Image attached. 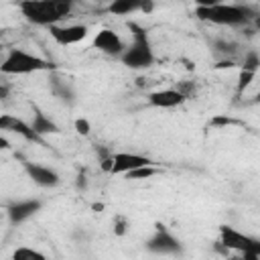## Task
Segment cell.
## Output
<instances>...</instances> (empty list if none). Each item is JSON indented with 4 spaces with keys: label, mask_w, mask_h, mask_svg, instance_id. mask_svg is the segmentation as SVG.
Wrapping results in <instances>:
<instances>
[{
    "label": "cell",
    "mask_w": 260,
    "mask_h": 260,
    "mask_svg": "<svg viewBox=\"0 0 260 260\" xmlns=\"http://www.w3.org/2000/svg\"><path fill=\"white\" fill-rule=\"evenodd\" d=\"M195 16L203 22L219 24V26H242L256 18V10L242 4H213V6H195Z\"/></svg>",
    "instance_id": "cell-1"
},
{
    "label": "cell",
    "mask_w": 260,
    "mask_h": 260,
    "mask_svg": "<svg viewBox=\"0 0 260 260\" xmlns=\"http://www.w3.org/2000/svg\"><path fill=\"white\" fill-rule=\"evenodd\" d=\"M130 30H132V43L124 47V51L120 55V61L128 69H148V67H152L156 57H154V51H152V45H150V39H148L146 30L136 22H130Z\"/></svg>",
    "instance_id": "cell-2"
},
{
    "label": "cell",
    "mask_w": 260,
    "mask_h": 260,
    "mask_svg": "<svg viewBox=\"0 0 260 260\" xmlns=\"http://www.w3.org/2000/svg\"><path fill=\"white\" fill-rule=\"evenodd\" d=\"M18 8L28 22H32L37 26H51V24H57L63 18H67L71 14L73 6L55 4V2H47V0H20Z\"/></svg>",
    "instance_id": "cell-3"
},
{
    "label": "cell",
    "mask_w": 260,
    "mask_h": 260,
    "mask_svg": "<svg viewBox=\"0 0 260 260\" xmlns=\"http://www.w3.org/2000/svg\"><path fill=\"white\" fill-rule=\"evenodd\" d=\"M47 69H53V63L24 49H10L0 63V71L4 75H28V73L47 71Z\"/></svg>",
    "instance_id": "cell-4"
},
{
    "label": "cell",
    "mask_w": 260,
    "mask_h": 260,
    "mask_svg": "<svg viewBox=\"0 0 260 260\" xmlns=\"http://www.w3.org/2000/svg\"><path fill=\"white\" fill-rule=\"evenodd\" d=\"M219 244L225 250L240 252L246 260H258L260 258V242L252 236H246L230 225H219Z\"/></svg>",
    "instance_id": "cell-5"
},
{
    "label": "cell",
    "mask_w": 260,
    "mask_h": 260,
    "mask_svg": "<svg viewBox=\"0 0 260 260\" xmlns=\"http://www.w3.org/2000/svg\"><path fill=\"white\" fill-rule=\"evenodd\" d=\"M146 250L152 254H162V256H179L183 254V242L162 223L154 225V234L146 240Z\"/></svg>",
    "instance_id": "cell-6"
},
{
    "label": "cell",
    "mask_w": 260,
    "mask_h": 260,
    "mask_svg": "<svg viewBox=\"0 0 260 260\" xmlns=\"http://www.w3.org/2000/svg\"><path fill=\"white\" fill-rule=\"evenodd\" d=\"M47 28H49L51 39H53L55 43L63 45V47L81 43V41L87 37V32H89V28H87L85 24H59V22H57V24H51V26H47Z\"/></svg>",
    "instance_id": "cell-7"
},
{
    "label": "cell",
    "mask_w": 260,
    "mask_h": 260,
    "mask_svg": "<svg viewBox=\"0 0 260 260\" xmlns=\"http://www.w3.org/2000/svg\"><path fill=\"white\" fill-rule=\"evenodd\" d=\"M146 165H154L148 156L138 154V152H116L110 154V173L112 175H124L132 169L138 167H146Z\"/></svg>",
    "instance_id": "cell-8"
},
{
    "label": "cell",
    "mask_w": 260,
    "mask_h": 260,
    "mask_svg": "<svg viewBox=\"0 0 260 260\" xmlns=\"http://www.w3.org/2000/svg\"><path fill=\"white\" fill-rule=\"evenodd\" d=\"M41 207H43V201L41 199H20V201L8 203L6 215H8V221L12 225H18V223L30 219L35 213H39Z\"/></svg>",
    "instance_id": "cell-9"
},
{
    "label": "cell",
    "mask_w": 260,
    "mask_h": 260,
    "mask_svg": "<svg viewBox=\"0 0 260 260\" xmlns=\"http://www.w3.org/2000/svg\"><path fill=\"white\" fill-rule=\"evenodd\" d=\"M93 47L106 55H112V57H120L122 51H124V41L120 39L118 32H114L112 28H102L95 32L93 37Z\"/></svg>",
    "instance_id": "cell-10"
},
{
    "label": "cell",
    "mask_w": 260,
    "mask_h": 260,
    "mask_svg": "<svg viewBox=\"0 0 260 260\" xmlns=\"http://www.w3.org/2000/svg\"><path fill=\"white\" fill-rule=\"evenodd\" d=\"M24 171L28 175V179H32V183H37L39 187H55L59 185V173L51 167L39 165V162H24Z\"/></svg>",
    "instance_id": "cell-11"
},
{
    "label": "cell",
    "mask_w": 260,
    "mask_h": 260,
    "mask_svg": "<svg viewBox=\"0 0 260 260\" xmlns=\"http://www.w3.org/2000/svg\"><path fill=\"white\" fill-rule=\"evenodd\" d=\"M0 130L4 132H12V134H20L24 140H32V142H43L41 136H37L30 128V124H26L22 118L12 116V114H2L0 116Z\"/></svg>",
    "instance_id": "cell-12"
},
{
    "label": "cell",
    "mask_w": 260,
    "mask_h": 260,
    "mask_svg": "<svg viewBox=\"0 0 260 260\" xmlns=\"http://www.w3.org/2000/svg\"><path fill=\"white\" fill-rule=\"evenodd\" d=\"M185 102V95L177 89V87H167V89H156L152 93H148V104L152 108H160V110H171L177 108Z\"/></svg>",
    "instance_id": "cell-13"
},
{
    "label": "cell",
    "mask_w": 260,
    "mask_h": 260,
    "mask_svg": "<svg viewBox=\"0 0 260 260\" xmlns=\"http://www.w3.org/2000/svg\"><path fill=\"white\" fill-rule=\"evenodd\" d=\"M154 2L152 0H112L108 4V12L116 16H126L132 12H152Z\"/></svg>",
    "instance_id": "cell-14"
},
{
    "label": "cell",
    "mask_w": 260,
    "mask_h": 260,
    "mask_svg": "<svg viewBox=\"0 0 260 260\" xmlns=\"http://www.w3.org/2000/svg\"><path fill=\"white\" fill-rule=\"evenodd\" d=\"M30 128L41 138L47 136V134H59V126L39 106H32V122H30Z\"/></svg>",
    "instance_id": "cell-15"
},
{
    "label": "cell",
    "mask_w": 260,
    "mask_h": 260,
    "mask_svg": "<svg viewBox=\"0 0 260 260\" xmlns=\"http://www.w3.org/2000/svg\"><path fill=\"white\" fill-rule=\"evenodd\" d=\"M12 258L14 260H45L47 256L35 248H28V246H18L14 252H12Z\"/></svg>",
    "instance_id": "cell-16"
},
{
    "label": "cell",
    "mask_w": 260,
    "mask_h": 260,
    "mask_svg": "<svg viewBox=\"0 0 260 260\" xmlns=\"http://www.w3.org/2000/svg\"><path fill=\"white\" fill-rule=\"evenodd\" d=\"M51 87H53V91L59 95V98H63V100H73V89H71V85L65 81V79H57L55 75H51Z\"/></svg>",
    "instance_id": "cell-17"
},
{
    "label": "cell",
    "mask_w": 260,
    "mask_h": 260,
    "mask_svg": "<svg viewBox=\"0 0 260 260\" xmlns=\"http://www.w3.org/2000/svg\"><path fill=\"white\" fill-rule=\"evenodd\" d=\"M256 73L258 71H250V69H240V75H238V85H236V93L242 95V91L256 79Z\"/></svg>",
    "instance_id": "cell-18"
},
{
    "label": "cell",
    "mask_w": 260,
    "mask_h": 260,
    "mask_svg": "<svg viewBox=\"0 0 260 260\" xmlns=\"http://www.w3.org/2000/svg\"><path fill=\"white\" fill-rule=\"evenodd\" d=\"M158 171L152 167V165H146V167H138V169H132L128 173H124L126 179H148L152 175H156Z\"/></svg>",
    "instance_id": "cell-19"
},
{
    "label": "cell",
    "mask_w": 260,
    "mask_h": 260,
    "mask_svg": "<svg viewBox=\"0 0 260 260\" xmlns=\"http://www.w3.org/2000/svg\"><path fill=\"white\" fill-rule=\"evenodd\" d=\"M260 67V57L256 51H250L246 57H244V63H242V69H250V71H258Z\"/></svg>",
    "instance_id": "cell-20"
},
{
    "label": "cell",
    "mask_w": 260,
    "mask_h": 260,
    "mask_svg": "<svg viewBox=\"0 0 260 260\" xmlns=\"http://www.w3.org/2000/svg\"><path fill=\"white\" fill-rule=\"evenodd\" d=\"M126 228H128V219L118 213V215L114 217V234H116V236H124V234H126Z\"/></svg>",
    "instance_id": "cell-21"
},
{
    "label": "cell",
    "mask_w": 260,
    "mask_h": 260,
    "mask_svg": "<svg viewBox=\"0 0 260 260\" xmlns=\"http://www.w3.org/2000/svg\"><path fill=\"white\" fill-rule=\"evenodd\" d=\"M73 126H75V132H77V134H81V136H87V134H89V130H91V126H89V122H87L85 118H77Z\"/></svg>",
    "instance_id": "cell-22"
},
{
    "label": "cell",
    "mask_w": 260,
    "mask_h": 260,
    "mask_svg": "<svg viewBox=\"0 0 260 260\" xmlns=\"http://www.w3.org/2000/svg\"><path fill=\"white\" fill-rule=\"evenodd\" d=\"M193 2H195V6H213V4H219L223 0H193Z\"/></svg>",
    "instance_id": "cell-23"
},
{
    "label": "cell",
    "mask_w": 260,
    "mask_h": 260,
    "mask_svg": "<svg viewBox=\"0 0 260 260\" xmlns=\"http://www.w3.org/2000/svg\"><path fill=\"white\" fill-rule=\"evenodd\" d=\"M8 148H10V140L0 134V150H8Z\"/></svg>",
    "instance_id": "cell-24"
},
{
    "label": "cell",
    "mask_w": 260,
    "mask_h": 260,
    "mask_svg": "<svg viewBox=\"0 0 260 260\" xmlns=\"http://www.w3.org/2000/svg\"><path fill=\"white\" fill-rule=\"evenodd\" d=\"M10 93V87L8 85H0V100H6Z\"/></svg>",
    "instance_id": "cell-25"
},
{
    "label": "cell",
    "mask_w": 260,
    "mask_h": 260,
    "mask_svg": "<svg viewBox=\"0 0 260 260\" xmlns=\"http://www.w3.org/2000/svg\"><path fill=\"white\" fill-rule=\"evenodd\" d=\"M47 2H55V4H69V6H73L77 0H47Z\"/></svg>",
    "instance_id": "cell-26"
}]
</instances>
